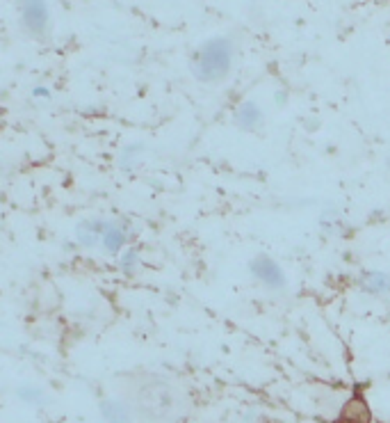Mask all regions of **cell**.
<instances>
[{
    "label": "cell",
    "instance_id": "cell-1",
    "mask_svg": "<svg viewBox=\"0 0 390 423\" xmlns=\"http://www.w3.org/2000/svg\"><path fill=\"white\" fill-rule=\"evenodd\" d=\"M117 389L139 423H183L192 412L190 393L171 377L153 370L119 375Z\"/></svg>",
    "mask_w": 390,
    "mask_h": 423
},
{
    "label": "cell",
    "instance_id": "cell-13",
    "mask_svg": "<svg viewBox=\"0 0 390 423\" xmlns=\"http://www.w3.org/2000/svg\"><path fill=\"white\" fill-rule=\"evenodd\" d=\"M17 398L21 403L32 405V407H41L46 405V393H43L39 387H32V384H21L17 389Z\"/></svg>",
    "mask_w": 390,
    "mask_h": 423
},
{
    "label": "cell",
    "instance_id": "cell-7",
    "mask_svg": "<svg viewBox=\"0 0 390 423\" xmlns=\"http://www.w3.org/2000/svg\"><path fill=\"white\" fill-rule=\"evenodd\" d=\"M233 124L240 131L253 133L262 126V110L256 101H242L233 115Z\"/></svg>",
    "mask_w": 390,
    "mask_h": 423
},
{
    "label": "cell",
    "instance_id": "cell-11",
    "mask_svg": "<svg viewBox=\"0 0 390 423\" xmlns=\"http://www.w3.org/2000/svg\"><path fill=\"white\" fill-rule=\"evenodd\" d=\"M342 419L349 423H370V412H367V403L363 398H351L342 410Z\"/></svg>",
    "mask_w": 390,
    "mask_h": 423
},
{
    "label": "cell",
    "instance_id": "cell-3",
    "mask_svg": "<svg viewBox=\"0 0 390 423\" xmlns=\"http://www.w3.org/2000/svg\"><path fill=\"white\" fill-rule=\"evenodd\" d=\"M249 272H251V277L256 279L260 286L267 288V291H274V293L286 291V286H288L286 270L281 268V263L276 261L274 256L265 254V252L251 258V261H249Z\"/></svg>",
    "mask_w": 390,
    "mask_h": 423
},
{
    "label": "cell",
    "instance_id": "cell-9",
    "mask_svg": "<svg viewBox=\"0 0 390 423\" xmlns=\"http://www.w3.org/2000/svg\"><path fill=\"white\" fill-rule=\"evenodd\" d=\"M126 241H128L126 227L119 225V222H110V225H108V232H105L103 243H101L103 254H108V256L121 254V252L126 250Z\"/></svg>",
    "mask_w": 390,
    "mask_h": 423
},
{
    "label": "cell",
    "instance_id": "cell-14",
    "mask_svg": "<svg viewBox=\"0 0 390 423\" xmlns=\"http://www.w3.org/2000/svg\"><path fill=\"white\" fill-rule=\"evenodd\" d=\"M32 96H35V99H50V90H48V87H43V85H37L32 90Z\"/></svg>",
    "mask_w": 390,
    "mask_h": 423
},
{
    "label": "cell",
    "instance_id": "cell-4",
    "mask_svg": "<svg viewBox=\"0 0 390 423\" xmlns=\"http://www.w3.org/2000/svg\"><path fill=\"white\" fill-rule=\"evenodd\" d=\"M19 14L21 21H23V28L30 35L37 37V39L46 37L50 26L48 0H19Z\"/></svg>",
    "mask_w": 390,
    "mask_h": 423
},
{
    "label": "cell",
    "instance_id": "cell-6",
    "mask_svg": "<svg viewBox=\"0 0 390 423\" xmlns=\"http://www.w3.org/2000/svg\"><path fill=\"white\" fill-rule=\"evenodd\" d=\"M99 412L105 423H135V414L130 410V405L126 403L121 396L115 398H103L99 403Z\"/></svg>",
    "mask_w": 390,
    "mask_h": 423
},
{
    "label": "cell",
    "instance_id": "cell-12",
    "mask_svg": "<svg viewBox=\"0 0 390 423\" xmlns=\"http://www.w3.org/2000/svg\"><path fill=\"white\" fill-rule=\"evenodd\" d=\"M142 256L137 247H126L121 254H119V270H121L126 277H133L135 272L139 270Z\"/></svg>",
    "mask_w": 390,
    "mask_h": 423
},
{
    "label": "cell",
    "instance_id": "cell-8",
    "mask_svg": "<svg viewBox=\"0 0 390 423\" xmlns=\"http://www.w3.org/2000/svg\"><path fill=\"white\" fill-rule=\"evenodd\" d=\"M358 288L367 295L381 298V295L390 293V272L384 270H367L358 277Z\"/></svg>",
    "mask_w": 390,
    "mask_h": 423
},
{
    "label": "cell",
    "instance_id": "cell-2",
    "mask_svg": "<svg viewBox=\"0 0 390 423\" xmlns=\"http://www.w3.org/2000/svg\"><path fill=\"white\" fill-rule=\"evenodd\" d=\"M233 57H235L233 41L226 39V37H210L190 57L192 76L206 85L222 83V80L228 78L231 69H233Z\"/></svg>",
    "mask_w": 390,
    "mask_h": 423
},
{
    "label": "cell",
    "instance_id": "cell-15",
    "mask_svg": "<svg viewBox=\"0 0 390 423\" xmlns=\"http://www.w3.org/2000/svg\"><path fill=\"white\" fill-rule=\"evenodd\" d=\"M279 103H281V106L286 103V94H283V92H279Z\"/></svg>",
    "mask_w": 390,
    "mask_h": 423
},
{
    "label": "cell",
    "instance_id": "cell-5",
    "mask_svg": "<svg viewBox=\"0 0 390 423\" xmlns=\"http://www.w3.org/2000/svg\"><path fill=\"white\" fill-rule=\"evenodd\" d=\"M108 225L110 220H103V218H87V220H80L78 227H76V241L80 247H99L103 243V236L108 232Z\"/></svg>",
    "mask_w": 390,
    "mask_h": 423
},
{
    "label": "cell",
    "instance_id": "cell-10",
    "mask_svg": "<svg viewBox=\"0 0 390 423\" xmlns=\"http://www.w3.org/2000/svg\"><path fill=\"white\" fill-rule=\"evenodd\" d=\"M144 151H146V147L142 144V142L126 144L124 149H121V153H119V169L126 172V174L135 172V169L139 167L142 158H144Z\"/></svg>",
    "mask_w": 390,
    "mask_h": 423
}]
</instances>
